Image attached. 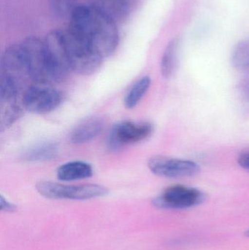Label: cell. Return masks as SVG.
<instances>
[{"mask_svg":"<svg viewBox=\"0 0 249 250\" xmlns=\"http://www.w3.org/2000/svg\"><path fill=\"white\" fill-rule=\"evenodd\" d=\"M68 29L103 59L115 52L119 42L115 21L86 4L76 7L70 16Z\"/></svg>","mask_w":249,"mask_h":250,"instance_id":"obj_1","label":"cell"},{"mask_svg":"<svg viewBox=\"0 0 249 250\" xmlns=\"http://www.w3.org/2000/svg\"><path fill=\"white\" fill-rule=\"evenodd\" d=\"M29 76L39 83H51L62 80L57 73L44 41L35 36L28 37L20 43Z\"/></svg>","mask_w":249,"mask_h":250,"instance_id":"obj_2","label":"cell"},{"mask_svg":"<svg viewBox=\"0 0 249 250\" xmlns=\"http://www.w3.org/2000/svg\"><path fill=\"white\" fill-rule=\"evenodd\" d=\"M92 174L93 169L92 166L81 161L70 162L60 166L57 170V177L64 182L87 179Z\"/></svg>","mask_w":249,"mask_h":250,"instance_id":"obj_13","label":"cell"},{"mask_svg":"<svg viewBox=\"0 0 249 250\" xmlns=\"http://www.w3.org/2000/svg\"><path fill=\"white\" fill-rule=\"evenodd\" d=\"M238 163L242 168L249 170V151H246L239 156Z\"/></svg>","mask_w":249,"mask_h":250,"instance_id":"obj_20","label":"cell"},{"mask_svg":"<svg viewBox=\"0 0 249 250\" xmlns=\"http://www.w3.org/2000/svg\"><path fill=\"white\" fill-rule=\"evenodd\" d=\"M231 62L235 68L244 70L249 67V41L238 42L232 53Z\"/></svg>","mask_w":249,"mask_h":250,"instance_id":"obj_18","label":"cell"},{"mask_svg":"<svg viewBox=\"0 0 249 250\" xmlns=\"http://www.w3.org/2000/svg\"><path fill=\"white\" fill-rule=\"evenodd\" d=\"M0 206H1V211H7V212H13L16 209V206L4 199L2 195L0 196Z\"/></svg>","mask_w":249,"mask_h":250,"instance_id":"obj_19","label":"cell"},{"mask_svg":"<svg viewBox=\"0 0 249 250\" xmlns=\"http://www.w3.org/2000/svg\"><path fill=\"white\" fill-rule=\"evenodd\" d=\"M58 153L57 144L45 143L28 150L24 154V159L29 162L47 161L55 158Z\"/></svg>","mask_w":249,"mask_h":250,"instance_id":"obj_15","label":"cell"},{"mask_svg":"<svg viewBox=\"0 0 249 250\" xmlns=\"http://www.w3.org/2000/svg\"><path fill=\"white\" fill-rule=\"evenodd\" d=\"M62 35L71 70L86 76L96 72L103 58L86 41L69 29L62 31Z\"/></svg>","mask_w":249,"mask_h":250,"instance_id":"obj_3","label":"cell"},{"mask_svg":"<svg viewBox=\"0 0 249 250\" xmlns=\"http://www.w3.org/2000/svg\"><path fill=\"white\" fill-rule=\"evenodd\" d=\"M153 131V125L149 123L121 122L111 129L108 146L112 150H118L128 144L144 141L152 135Z\"/></svg>","mask_w":249,"mask_h":250,"instance_id":"obj_6","label":"cell"},{"mask_svg":"<svg viewBox=\"0 0 249 250\" xmlns=\"http://www.w3.org/2000/svg\"><path fill=\"white\" fill-rule=\"evenodd\" d=\"M151 82L152 81L149 76H144L134 83L124 99L126 108L132 109L136 107L150 87Z\"/></svg>","mask_w":249,"mask_h":250,"instance_id":"obj_16","label":"cell"},{"mask_svg":"<svg viewBox=\"0 0 249 250\" xmlns=\"http://www.w3.org/2000/svg\"><path fill=\"white\" fill-rule=\"evenodd\" d=\"M47 51L57 73L62 78L65 77L70 69V62L63 40L62 31L52 30L44 40Z\"/></svg>","mask_w":249,"mask_h":250,"instance_id":"obj_9","label":"cell"},{"mask_svg":"<svg viewBox=\"0 0 249 250\" xmlns=\"http://www.w3.org/2000/svg\"><path fill=\"white\" fill-rule=\"evenodd\" d=\"M242 92L244 97L249 101V79L243 83Z\"/></svg>","mask_w":249,"mask_h":250,"instance_id":"obj_21","label":"cell"},{"mask_svg":"<svg viewBox=\"0 0 249 250\" xmlns=\"http://www.w3.org/2000/svg\"><path fill=\"white\" fill-rule=\"evenodd\" d=\"M179 41L178 38H173L168 42L165 48L161 60V73L163 77H171L175 70L178 57Z\"/></svg>","mask_w":249,"mask_h":250,"instance_id":"obj_14","label":"cell"},{"mask_svg":"<svg viewBox=\"0 0 249 250\" xmlns=\"http://www.w3.org/2000/svg\"><path fill=\"white\" fill-rule=\"evenodd\" d=\"M104 121L99 117H92L76 126L71 134L70 141L73 144H84L92 141L102 132Z\"/></svg>","mask_w":249,"mask_h":250,"instance_id":"obj_11","label":"cell"},{"mask_svg":"<svg viewBox=\"0 0 249 250\" xmlns=\"http://www.w3.org/2000/svg\"><path fill=\"white\" fill-rule=\"evenodd\" d=\"M62 101L61 93L57 89L44 85L29 88L23 98L27 111L35 114H47L57 108Z\"/></svg>","mask_w":249,"mask_h":250,"instance_id":"obj_8","label":"cell"},{"mask_svg":"<svg viewBox=\"0 0 249 250\" xmlns=\"http://www.w3.org/2000/svg\"><path fill=\"white\" fill-rule=\"evenodd\" d=\"M3 74L8 76H29L27 64L20 44H13L7 47L1 59Z\"/></svg>","mask_w":249,"mask_h":250,"instance_id":"obj_10","label":"cell"},{"mask_svg":"<svg viewBox=\"0 0 249 250\" xmlns=\"http://www.w3.org/2000/svg\"><path fill=\"white\" fill-rule=\"evenodd\" d=\"M244 235H245L247 237L249 238V229H248V230H247V231L244 233Z\"/></svg>","mask_w":249,"mask_h":250,"instance_id":"obj_22","label":"cell"},{"mask_svg":"<svg viewBox=\"0 0 249 250\" xmlns=\"http://www.w3.org/2000/svg\"><path fill=\"white\" fill-rule=\"evenodd\" d=\"M86 4L115 21L124 19L129 13L128 4L125 0H86Z\"/></svg>","mask_w":249,"mask_h":250,"instance_id":"obj_12","label":"cell"},{"mask_svg":"<svg viewBox=\"0 0 249 250\" xmlns=\"http://www.w3.org/2000/svg\"><path fill=\"white\" fill-rule=\"evenodd\" d=\"M204 192L196 188L174 185L153 199V204L162 209H185L197 207L206 200Z\"/></svg>","mask_w":249,"mask_h":250,"instance_id":"obj_5","label":"cell"},{"mask_svg":"<svg viewBox=\"0 0 249 250\" xmlns=\"http://www.w3.org/2000/svg\"><path fill=\"white\" fill-rule=\"evenodd\" d=\"M37 190L42 196L50 199H70L83 201L100 198L108 195L105 187L98 185H83L69 186L51 182H40Z\"/></svg>","mask_w":249,"mask_h":250,"instance_id":"obj_4","label":"cell"},{"mask_svg":"<svg viewBox=\"0 0 249 250\" xmlns=\"http://www.w3.org/2000/svg\"><path fill=\"white\" fill-rule=\"evenodd\" d=\"M148 166L152 173L161 177H189L197 174L200 166L192 160L155 156L149 160Z\"/></svg>","mask_w":249,"mask_h":250,"instance_id":"obj_7","label":"cell"},{"mask_svg":"<svg viewBox=\"0 0 249 250\" xmlns=\"http://www.w3.org/2000/svg\"><path fill=\"white\" fill-rule=\"evenodd\" d=\"M77 1L78 0H48L52 14L61 19H70L76 7L79 5Z\"/></svg>","mask_w":249,"mask_h":250,"instance_id":"obj_17","label":"cell"}]
</instances>
